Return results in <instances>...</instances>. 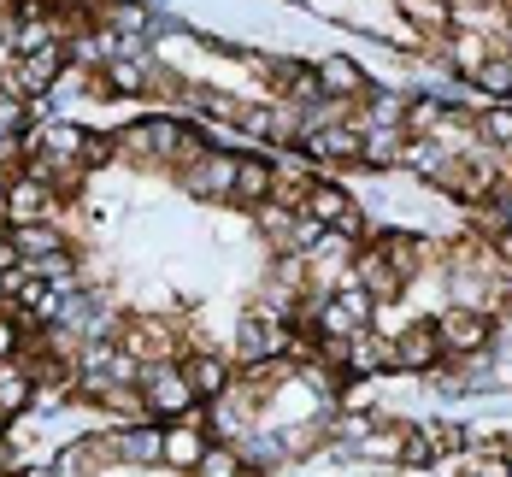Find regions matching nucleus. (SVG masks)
I'll return each instance as SVG.
<instances>
[{
    "label": "nucleus",
    "instance_id": "nucleus-12",
    "mask_svg": "<svg viewBox=\"0 0 512 477\" xmlns=\"http://www.w3.org/2000/svg\"><path fill=\"white\" fill-rule=\"evenodd\" d=\"M318 89H336V95H359V89H365V71H359L348 53H330V59H318Z\"/></svg>",
    "mask_w": 512,
    "mask_h": 477
},
{
    "label": "nucleus",
    "instance_id": "nucleus-19",
    "mask_svg": "<svg viewBox=\"0 0 512 477\" xmlns=\"http://www.w3.org/2000/svg\"><path fill=\"white\" fill-rule=\"evenodd\" d=\"M148 77H154L148 59H106V83H112V89H142Z\"/></svg>",
    "mask_w": 512,
    "mask_h": 477
},
{
    "label": "nucleus",
    "instance_id": "nucleus-29",
    "mask_svg": "<svg viewBox=\"0 0 512 477\" xmlns=\"http://www.w3.org/2000/svg\"><path fill=\"white\" fill-rule=\"evenodd\" d=\"M465 477H512V460H483V466H465Z\"/></svg>",
    "mask_w": 512,
    "mask_h": 477
},
{
    "label": "nucleus",
    "instance_id": "nucleus-6",
    "mask_svg": "<svg viewBox=\"0 0 512 477\" xmlns=\"http://www.w3.org/2000/svg\"><path fill=\"white\" fill-rule=\"evenodd\" d=\"M271 354H283V324L248 307V318H242V330H236V360H248V366H259V360H271Z\"/></svg>",
    "mask_w": 512,
    "mask_h": 477
},
{
    "label": "nucleus",
    "instance_id": "nucleus-15",
    "mask_svg": "<svg viewBox=\"0 0 512 477\" xmlns=\"http://www.w3.org/2000/svg\"><path fill=\"white\" fill-rule=\"evenodd\" d=\"M201 454H206V436H201V430H189V424L165 430V460H171V466H195Z\"/></svg>",
    "mask_w": 512,
    "mask_h": 477
},
{
    "label": "nucleus",
    "instance_id": "nucleus-21",
    "mask_svg": "<svg viewBox=\"0 0 512 477\" xmlns=\"http://www.w3.org/2000/svg\"><path fill=\"white\" fill-rule=\"evenodd\" d=\"M477 130H483V142H495V148H512V106H483Z\"/></svg>",
    "mask_w": 512,
    "mask_h": 477
},
{
    "label": "nucleus",
    "instance_id": "nucleus-31",
    "mask_svg": "<svg viewBox=\"0 0 512 477\" xmlns=\"http://www.w3.org/2000/svg\"><path fill=\"white\" fill-rule=\"evenodd\" d=\"M12 348H18V336H12V330H6V324H0V360H6V354H12Z\"/></svg>",
    "mask_w": 512,
    "mask_h": 477
},
{
    "label": "nucleus",
    "instance_id": "nucleus-7",
    "mask_svg": "<svg viewBox=\"0 0 512 477\" xmlns=\"http://www.w3.org/2000/svg\"><path fill=\"white\" fill-rule=\"evenodd\" d=\"M106 460H130V466H154L165 460V430H148V424H130L106 442Z\"/></svg>",
    "mask_w": 512,
    "mask_h": 477
},
{
    "label": "nucleus",
    "instance_id": "nucleus-23",
    "mask_svg": "<svg viewBox=\"0 0 512 477\" xmlns=\"http://www.w3.org/2000/svg\"><path fill=\"white\" fill-rule=\"evenodd\" d=\"M189 101L201 106L206 118H230V124L242 118V101H230V95H218V89H189Z\"/></svg>",
    "mask_w": 512,
    "mask_h": 477
},
{
    "label": "nucleus",
    "instance_id": "nucleus-22",
    "mask_svg": "<svg viewBox=\"0 0 512 477\" xmlns=\"http://www.w3.org/2000/svg\"><path fill=\"white\" fill-rule=\"evenodd\" d=\"M195 472L201 477H242V460H236V448H206L201 460H195Z\"/></svg>",
    "mask_w": 512,
    "mask_h": 477
},
{
    "label": "nucleus",
    "instance_id": "nucleus-17",
    "mask_svg": "<svg viewBox=\"0 0 512 477\" xmlns=\"http://www.w3.org/2000/svg\"><path fill=\"white\" fill-rule=\"evenodd\" d=\"M183 377H189V389H195V395H212V401H218L230 371H224V360H189V366H183Z\"/></svg>",
    "mask_w": 512,
    "mask_h": 477
},
{
    "label": "nucleus",
    "instance_id": "nucleus-13",
    "mask_svg": "<svg viewBox=\"0 0 512 477\" xmlns=\"http://www.w3.org/2000/svg\"><path fill=\"white\" fill-rule=\"evenodd\" d=\"M271 183H277V171L265 165V159H236V201H265L271 195Z\"/></svg>",
    "mask_w": 512,
    "mask_h": 477
},
{
    "label": "nucleus",
    "instance_id": "nucleus-3",
    "mask_svg": "<svg viewBox=\"0 0 512 477\" xmlns=\"http://www.w3.org/2000/svg\"><path fill=\"white\" fill-rule=\"evenodd\" d=\"M436 342H442V354H483L489 348V318L471 313V307H454V313L436 318Z\"/></svg>",
    "mask_w": 512,
    "mask_h": 477
},
{
    "label": "nucleus",
    "instance_id": "nucleus-16",
    "mask_svg": "<svg viewBox=\"0 0 512 477\" xmlns=\"http://www.w3.org/2000/svg\"><path fill=\"white\" fill-rule=\"evenodd\" d=\"M30 377L24 371H12V366H0V419H12V413H24L30 407Z\"/></svg>",
    "mask_w": 512,
    "mask_h": 477
},
{
    "label": "nucleus",
    "instance_id": "nucleus-8",
    "mask_svg": "<svg viewBox=\"0 0 512 477\" xmlns=\"http://www.w3.org/2000/svg\"><path fill=\"white\" fill-rule=\"evenodd\" d=\"M48 212H53L48 183H36V177L12 183V195H6V218H12V224H48Z\"/></svg>",
    "mask_w": 512,
    "mask_h": 477
},
{
    "label": "nucleus",
    "instance_id": "nucleus-14",
    "mask_svg": "<svg viewBox=\"0 0 512 477\" xmlns=\"http://www.w3.org/2000/svg\"><path fill=\"white\" fill-rule=\"evenodd\" d=\"M12 248L18 260H42V254H59V236L48 224H12Z\"/></svg>",
    "mask_w": 512,
    "mask_h": 477
},
{
    "label": "nucleus",
    "instance_id": "nucleus-30",
    "mask_svg": "<svg viewBox=\"0 0 512 477\" xmlns=\"http://www.w3.org/2000/svg\"><path fill=\"white\" fill-rule=\"evenodd\" d=\"M12 265H18V248H12V236H6V242H0V271H12Z\"/></svg>",
    "mask_w": 512,
    "mask_h": 477
},
{
    "label": "nucleus",
    "instance_id": "nucleus-20",
    "mask_svg": "<svg viewBox=\"0 0 512 477\" xmlns=\"http://www.w3.org/2000/svg\"><path fill=\"white\" fill-rule=\"evenodd\" d=\"M359 154H365V165H395L401 159V130H371L359 142Z\"/></svg>",
    "mask_w": 512,
    "mask_h": 477
},
{
    "label": "nucleus",
    "instance_id": "nucleus-33",
    "mask_svg": "<svg viewBox=\"0 0 512 477\" xmlns=\"http://www.w3.org/2000/svg\"><path fill=\"white\" fill-rule=\"evenodd\" d=\"M501 254H512V230H507V236H501Z\"/></svg>",
    "mask_w": 512,
    "mask_h": 477
},
{
    "label": "nucleus",
    "instance_id": "nucleus-1",
    "mask_svg": "<svg viewBox=\"0 0 512 477\" xmlns=\"http://www.w3.org/2000/svg\"><path fill=\"white\" fill-rule=\"evenodd\" d=\"M59 71H65V53H59V48L18 53V65L0 77V89H6V95H18V101H30V95H48L53 83H59Z\"/></svg>",
    "mask_w": 512,
    "mask_h": 477
},
{
    "label": "nucleus",
    "instance_id": "nucleus-24",
    "mask_svg": "<svg viewBox=\"0 0 512 477\" xmlns=\"http://www.w3.org/2000/svg\"><path fill=\"white\" fill-rule=\"evenodd\" d=\"M18 124H24V101L0 89V159H6V148H12V136H18Z\"/></svg>",
    "mask_w": 512,
    "mask_h": 477
},
{
    "label": "nucleus",
    "instance_id": "nucleus-9",
    "mask_svg": "<svg viewBox=\"0 0 512 477\" xmlns=\"http://www.w3.org/2000/svg\"><path fill=\"white\" fill-rule=\"evenodd\" d=\"M436 360H442L436 324H412L407 336H395V366H401V371H430Z\"/></svg>",
    "mask_w": 512,
    "mask_h": 477
},
{
    "label": "nucleus",
    "instance_id": "nucleus-32",
    "mask_svg": "<svg viewBox=\"0 0 512 477\" xmlns=\"http://www.w3.org/2000/svg\"><path fill=\"white\" fill-rule=\"evenodd\" d=\"M24 477H59V472H53V466H36V472H24Z\"/></svg>",
    "mask_w": 512,
    "mask_h": 477
},
{
    "label": "nucleus",
    "instance_id": "nucleus-18",
    "mask_svg": "<svg viewBox=\"0 0 512 477\" xmlns=\"http://www.w3.org/2000/svg\"><path fill=\"white\" fill-rule=\"evenodd\" d=\"M436 454H442L436 430H418V424H412V430H401V460H407V466H430Z\"/></svg>",
    "mask_w": 512,
    "mask_h": 477
},
{
    "label": "nucleus",
    "instance_id": "nucleus-26",
    "mask_svg": "<svg viewBox=\"0 0 512 477\" xmlns=\"http://www.w3.org/2000/svg\"><path fill=\"white\" fill-rule=\"evenodd\" d=\"M471 77H477L483 89H495V95H507V89H512V59H483V65H477Z\"/></svg>",
    "mask_w": 512,
    "mask_h": 477
},
{
    "label": "nucleus",
    "instance_id": "nucleus-5",
    "mask_svg": "<svg viewBox=\"0 0 512 477\" xmlns=\"http://www.w3.org/2000/svg\"><path fill=\"white\" fill-rule=\"evenodd\" d=\"M183 189H189L195 201H218V195H230V189H236V154L195 159V165L183 171Z\"/></svg>",
    "mask_w": 512,
    "mask_h": 477
},
{
    "label": "nucleus",
    "instance_id": "nucleus-25",
    "mask_svg": "<svg viewBox=\"0 0 512 477\" xmlns=\"http://www.w3.org/2000/svg\"><path fill=\"white\" fill-rule=\"evenodd\" d=\"M407 124L412 130H442V124H448V106L442 101H407Z\"/></svg>",
    "mask_w": 512,
    "mask_h": 477
},
{
    "label": "nucleus",
    "instance_id": "nucleus-27",
    "mask_svg": "<svg viewBox=\"0 0 512 477\" xmlns=\"http://www.w3.org/2000/svg\"><path fill=\"white\" fill-rule=\"evenodd\" d=\"M336 307H342V313L354 318V324H365V318H371V295H365L359 283H342V295H336Z\"/></svg>",
    "mask_w": 512,
    "mask_h": 477
},
{
    "label": "nucleus",
    "instance_id": "nucleus-2",
    "mask_svg": "<svg viewBox=\"0 0 512 477\" xmlns=\"http://www.w3.org/2000/svg\"><path fill=\"white\" fill-rule=\"evenodd\" d=\"M301 207H307V218H318L324 230H342V236L365 230V218H359V207L348 201V189H336V183H312Z\"/></svg>",
    "mask_w": 512,
    "mask_h": 477
},
{
    "label": "nucleus",
    "instance_id": "nucleus-11",
    "mask_svg": "<svg viewBox=\"0 0 512 477\" xmlns=\"http://www.w3.org/2000/svg\"><path fill=\"white\" fill-rule=\"evenodd\" d=\"M307 154H312V159H354V154H359V130H348V124L307 130Z\"/></svg>",
    "mask_w": 512,
    "mask_h": 477
},
{
    "label": "nucleus",
    "instance_id": "nucleus-4",
    "mask_svg": "<svg viewBox=\"0 0 512 477\" xmlns=\"http://www.w3.org/2000/svg\"><path fill=\"white\" fill-rule=\"evenodd\" d=\"M142 407H148V413H189V407H195V389H189L183 366H148V395H142Z\"/></svg>",
    "mask_w": 512,
    "mask_h": 477
},
{
    "label": "nucleus",
    "instance_id": "nucleus-34",
    "mask_svg": "<svg viewBox=\"0 0 512 477\" xmlns=\"http://www.w3.org/2000/svg\"><path fill=\"white\" fill-rule=\"evenodd\" d=\"M0 424H6V419H0Z\"/></svg>",
    "mask_w": 512,
    "mask_h": 477
},
{
    "label": "nucleus",
    "instance_id": "nucleus-10",
    "mask_svg": "<svg viewBox=\"0 0 512 477\" xmlns=\"http://www.w3.org/2000/svg\"><path fill=\"white\" fill-rule=\"evenodd\" d=\"M354 283L365 289V295H377V301H395V295H401V277H395V265L383 260V254H359Z\"/></svg>",
    "mask_w": 512,
    "mask_h": 477
},
{
    "label": "nucleus",
    "instance_id": "nucleus-28",
    "mask_svg": "<svg viewBox=\"0 0 512 477\" xmlns=\"http://www.w3.org/2000/svg\"><path fill=\"white\" fill-rule=\"evenodd\" d=\"M454 59H460V71H477L489 53H483V42H477V36H454Z\"/></svg>",
    "mask_w": 512,
    "mask_h": 477
}]
</instances>
